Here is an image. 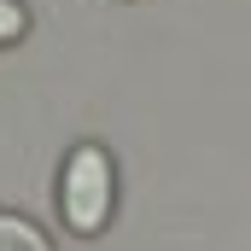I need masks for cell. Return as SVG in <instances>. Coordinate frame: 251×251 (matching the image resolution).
Instances as JSON below:
<instances>
[{"label":"cell","instance_id":"3957f363","mask_svg":"<svg viewBox=\"0 0 251 251\" xmlns=\"http://www.w3.org/2000/svg\"><path fill=\"white\" fill-rule=\"evenodd\" d=\"M24 24H29V18H24V6H18V0H0V41H18V35H24Z\"/></svg>","mask_w":251,"mask_h":251},{"label":"cell","instance_id":"7a4b0ae2","mask_svg":"<svg viewBox=\"0 0 251 251\" xmlns=\"http://www.w3.org/2000/svg\"><path fill=\"white\" fill-rule=\"evenodd\" d=\"M0 251H53V246H47V234H41L29 216L0 210Z\"/></svg>","mask_w":251,"mask_h":251},{"label":"cell","instance_id":"6da1fadb","mask_svg":"<svg viewBox=\"0 0 251 251\" xmlns=\"http://www.w3.org/2000/svg\"><path fill=\"white\" fill-rule=\"evenodd\" d=\"M59 204H64V222L76 234H100L105 228V216H111V158L100 146H76L70 152Z\"/></svg>","mask_w":251,"mask_h":251}]
</instances>
